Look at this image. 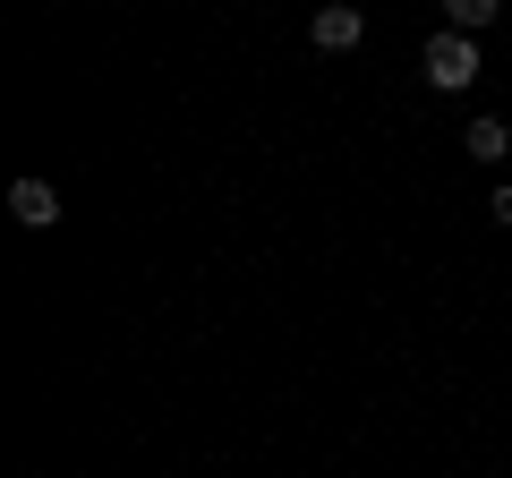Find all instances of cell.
<instances>
[{
    "mask_svg": "<svg viewBox=\"0 0 512 478\" xmlns=\"http://www.w3.org/2000/svg\"><path fill=\"white\" fill-rule=\"evenodd\" d=\"M419 69H427V86H436V94H461V86H478V69H487V60H478L470 35H453V26H444V35H427Z\"/></svg>",
    "mask_w": 512,
    "mask_h": 478,
    "instance_id": "6da1fadb",
    "label": "cell"
},
{
    "mask_svg": "<svg viewBox=\"0 0 512 478\" xmlns=\"http://www.w3.org/2000/svg\"><path fill=\"white\" fill-rule=\"evenodd\" d=\"M359 35H367V18L350 9V0H333V9H316V18H308V43H316V52H359Z\"/></svg>",
    "mask_w": 512,
    "mask_h": 478,
    "instance_id": "7a4b0ae2",
    "label": "cell"
},
{
    "mask_svg": "<svg viewBox=\"0 0 512 478\" xmlns=\"http://www.w3.org/2000/svg\"><path fill=\"white\" fill-rule=\"evenodd\" d=\"M9 214H18L26 231H52V222H60V188L52 180H18V188H9Z\"/></svg>",
    "mask_w": 512,
    "mask_h": 478,
    "instance_id": "3957f363",
    "label": "cell"
},
{
    "mask_svg": "<svg viewBox=\"0 0 512 478\" xmlns=\"http://www.w3.org/2000/svg\"><path fill=\"white\" fill-rule=\"evenodd\" d=\"M461 137H470V154H478V163H504V154H512V129L495 120V111H478V120H470Z\"/></svg>",
    "mask_w": 512,
    "mask_h": 478,
    "instance_id": "277c9868",
    "label": "cell"
},
{
    "mask_svg": "<svg viewBox=\"0 0 512 478\" xmlns=\"http://www.w3.org/2000/svg\"><path fill=\"white\" fill-rule=\"evenodd\" d=\"M453 9V35H478V26H495V0H444Z\"/></svg>",
    "mask_w": 512,
    "mask_h": 478,
    "instance_id": "5b68a950",
    "label": "cell"
},
{
    "mask_svg": "<svg viewBox=\"0 0 512 478\" xmlns=\"http://www.w3.org/2000/svg\"><path fill=\"white\" fill-rule=\"evenodd\" d=\"M487 205H495V222H504V231H512V188H495Z\"/></svg>",
    "mask_w": 512,
    "mask_h": 478,
    "instance_id": "8992f818",
    "label": "cell"
}]
</instances>
